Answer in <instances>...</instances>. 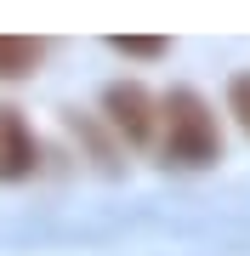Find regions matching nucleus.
<instances>
[{
	"label": "nucleus",
	"mask_w": 250,
	"mask_h": 256,
	"mask_svg": "<svg viewBox=\"0 0 250 256\" xmlns=\"http://www.w3.org/2000/svg\"><path fill=\"white\" fill-rule=\"evenodd\" d=\"M102 114H108V126L120 131L125 142H154V131H159V102L142 92V86H108V92H102Z\"/></svg>",
	"instance_id": "obj_2"
},
{
	"label": "nucleus",
	"mask_w": 250,
	"mask_h": 256,
	"mask_svg": "<svg viewBox=\"0 0 250 256\" xmlns=\"http://www.w3.org/2000/svg\"><path fill=\"white\" fill-rule=\"evenodd\" d=\"M40 57H46V46H40V40L0 34V80H23V74H34Z\"/></svg>",
	"instance_id": "obj_4"
},
{
	"label": "nucleus",
	"mask_w": 250,
	"mask_h": 256,
	"mask_svg": "<svg viewBox=\"0 0 250 256\" xmlns=\"http://www.w3.org/2000/svg\"><path fill=\"white\" fill-rule=\"evenodd\" d=\"M159 137H165V165L176 171H199V165L222 160V126H216L211 102L188 86H176L159 102Z\"/></svg>",
	"instance_id": "obj_1"
},
{
	"label": "nucleus",
	"mask_w": 250,
	"mask_h": 256,
	"mask_svg": "<svg viewBox=\"0 0 250 256\" xmlns=\"http://www.w3.org/2000/svg\"><path fill=\"white\" fill-rule=\"evenodd\" d=\"M34 165H40V142L28 131V120L17 108H0V176L23 182V176H34Z\"/></svg>",
	"instance_id": "obj_3"
},
{
	"label": "nucleus",
	"mask_w": 250,
	"mask_h": 256,
	"mask_svg": "<svg viewBox=\"0 0 250 256\" xmlns=\"http://www.w3.org/2000/svg\"><path fill=\"white\" fill-rule=\"evenodd\" d=\"M228 108H233V120L250 131V74H233V86H228Z\"/></svg>",
	"instance_id": "obj_5"
},
{
	"label": "nucleus",
	"mask_w": 250,
	"mask_h": 256,
	"mask_svg": "<svg viewBox=\"0 0 250 256\" xmlns=\"http://www.w3.org/2000/svg\"><path fill=\"white\" fill-rule=\"evenodd\" d=\"M114 52H125V57H165V40H114Z\"/></svg>",
	"instance_id": "obj_6"
}]
</instances>
